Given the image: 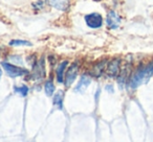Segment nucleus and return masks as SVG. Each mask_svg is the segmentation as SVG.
Returning a JSON list of instances; mask_svg holds the SVG:
<instances>
[{
	"label": "nucleus",
	"mask_w": 153,
	"mask_h": 142,
	"mask_svg": "<svg viewBox=\"0 0 153 142\" xmlns=\"http://www.w3.org/2000/svg\"><path fill=\"white\" fill-rule=\"evenodd\" d=\"M153 74V61L136 69L135 72L132 74L129 81V87L131 89H136L143 83H147Z\"/></svg>",
	"instance_id": "1"
},
{
	"label": "nucleus",
	"mask_w": 153,
	"mask_h": 142,
	"mask_svg": "<svg viewBox=\"0 0 153 142\" xmlns=\"http://www.w3.org/2000/svg\"><path fill=\"white\" fill-rule=\"evenodd\" d=\"M2 67L5 70V72L7 73V75H10L11 77H22V75H25L28 73V71L24 68L18 67V66L12 65L10 63L7 62H2Z\"/></svg>",
	"instance_id": "2"
},
{
	"label": "nucleus",
	"mask_w": 153,
	"mask_h": 142,
	"mask_svg": "<svg viewBox=\"0 0 153 142\" xmlns=\"http://www.w3.org/2000/svg\"><path fill=\"white\" fill-rule=\"evenodd\" d=\"M85 22L88 27L90 28H99L103 24V18L100 14L92 13L85 16Z\"/></svg>",
	"instance_id": "3"
},
{
	"label": "nucleus",
	"mask_w": 153,
	"mask_h": 142,
	"mask_svg": "<svg viewBox=\"0 0 153 142\" xmlns=\"http://www.w3.org/2000/svg\"><path fill=\"white\" fill-rule=\"evenodd\" d=\"M121 71V60L120 59H113L107 64L106 67V73L110 77H115L120 74Z\"/></svg>",
	"instance_id": "4"
},
{
	"label": "nucleus",
	"mask_w": 153,
	"mask_h": 142,
	"mask_svg": "<svg viewBox=\"0 0 153 142\" xmlns=\"http://www.w3.org/2000/svg\"><path fill=\"white\" fill-rule=\"evenodd\" d=\"M78 70H79V67H78V64L74 63L70 65V67L67 69L65 74V86L66 87H69L70 85H72V83L76 79V75H78Z\"/></svg>",
	"instance_id": "5"
},
{
	"label": "nucleus",
	"mask_w": 153,
	"mask_h": 142,
	"mask_svg": "<svg viewBox=\"0 0 153 142\" xmlns=\"http://www.w3.org/2000/svg\"><path fill=\"white\" fill-rule=\"evenodd\" d=\"M106 22H107V26L111 29H115L120 26L121 24V18L120 16L115 13L114 11H110L108 14H107V19H106Z\"/></svg>",
	"instance_id": "6"
},
{
	"label": "nucleus",
	"mask_w": 153,
	"mask_h": 142,
	"mask_svg": "<svg viewBox=\"0 0 153 142\" xmlns=\"http://www.w3.org/2000/svg\"><path fill=\"white\" fill-rule=\"evenodd\" d=\"M90 83H91V79H90L88 75H83V77L80 79L78 85L74 88V91L79 92V93H83V92L87 89L88 86L90 85Z\"/></svg>",
	"instance_id": "7"
},
{
	"label": "nucleus",
	"mask_w": 153,
	"mask_h": 142,
	"mask_svg": "<svg viewBox=\"0 0 153 142\" xmlns=\"http://www.w3.org/2000/svg\"><path fill=\"white\" fill-rule=\"evenodd\" d=\"M48 3L53 7L59 11H66L69 7V1L68 0H47Z\"/></svg>",
	"instance_id": "8"
},
{
	"label": "nucleus",
	"mask_w": 153,
	"mask_h": 142,
	"mask_svg": "<svg viewBox=\"0 0 153 142\" xmlns=\"http://www.w3.org/2000/svg\"><path fill=\"white\" fill-rule=\"evenodd\" d=\"M68 65L67 61H63L57 68V81L59 83H63L64 81V72H65V69Z\"/></svg>",
	"instance_id": "9"
},
{
	"label": "nucleus",
	"mask_w": 153,
	"mask_h": 142,
	"mask_svg": "<svg viewBox=\"0 0 153 142\" xmlns=\"http://www.w3.org/2000/svg\"><path fill=\"white\" fill-rule=\"evenodd\" d=\"M63 97H64L63 91H58L57 93H56V95L53 96V104H55V106H57V108H59L60 110L63 109Z\"/></svg>",
	"instance_id": "10"
},
{
	"label": "nucleus",
	"mask_w": 153,
	"mask_h": 142,
	"mask_svg": "<svg viewBox=\"0 0 153 142\" xmlns=\"http://www.w3.org/2000/svg\"><path fill=\"white\" fill-rule=\"evenodd\" d=\"M105 65H106V61H102V62H100V63L94 65V69H92V73H94V77H98L102 74L103 71H104V69H105Z\"/></svg>",
	"instance_id": "11"
},
{
	"label": "nucleus",
	"mask_w": 153,
	"mask_h": 142,
	"mask_svg": "<svg viewBox=\"0 0 153 142\" xmlns=\"http://www.w3.org/2000/svg\"><path fill=\"white\" fill-rule=\"evenodd\" d=\"M44 90H45V93H46L47 96H51L55 92V85L53 84L51 81H48L45 83L44 85Z\"/></svg>",
	"instance_id": "12"
},
{
	"label": "nucleus",
	"mask_w": 153,
	"mask_h": 142,
	"mask_svg": "<svg viewBox=\"0 0 153 142\" xmlns=\"http://www.w3.org/2000/svg\"><path fill=\"white\" fill-rule=\"evenodd\" d=\"M11 46H32V43L25 40H12L10 42Z\"/></svg>",
	"instance_id": "13"
},
{
	"label": "nucleus",
	"mask_w": 153,
	"mask_h": 142,
	"mask_svg": "<svg viewBox=\"0 0 153 142\" xmlns=\"http://www.w3.org/2000/svg\"><path fill=\"white\" fill-rule=\"evenodd\" d=\"M14 91L16 92V93L20 94L21 96H26L28 93V87L27 86H20V87H15L14 88Z\"/></svg>",
	"instance_id": "14"
},
{
	"label": "nucleus",
	"mask_w": 153,
	"mask_h": 142,
	"mask_svg": "<svg viewBox=\"0 0 153 142\" xmlns=\"http://www.w3.org/2000/svg\"><path fill=\"white\" fill-rule=\"evenodd\" d=\"M1 75H2V70H1V68H0V77H1Z\"/></svg>",
	"instance_id": "15"
},
{
	"label": "nucleus",
	"mask_w": 153,
	"mask_h": 142,
	"mask_svg": "<svg viewBox=\"0 0 153 142\" xmlns=\"http://www.w3.org/2000/svg\"><path fill=\"white\" fill-rule=\"evenodd\" d=\"M94 1H101V0H94Z\"/></svg>",
	"instance_id": "16"
}]
</instances>
